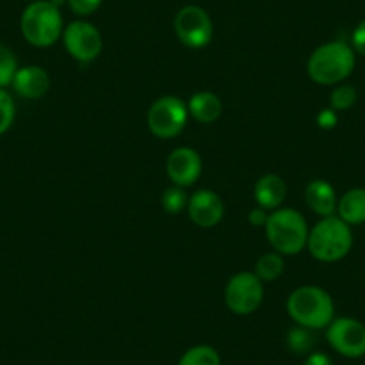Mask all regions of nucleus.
Wrapping results in <instances>:
<instances>
[{
    "label": "nucleus",
    "mask_w": 365,
    "mask_h": 365,
    "mask_svg": "<svg viewBox=\"0 0 365 365\" xmlns=\"http://www.w3.org/2000/svg\"><path fill=\"white\" fill-rule=\"evenodd\" d=\"M356 58L351 45L346 41H329L310 54L307 61V73L315 84L336 86L353 73Z\"/></svg>",
    "instance_id": "1"
},
{
    "label": "nucleus",
    "mask_w": 365,
    "mask_h": 365,
    "mask_svg": "<svg viewBox=\"0 0 365 365\" xmlns=\"http://www.w3.org/2000/svg\"><path fill=\"white\" fill-rule=\"evenodd\" d=\"M287 312L294 324L314 331L328 328L335 319V303L329 292L315 285H303L292 290L287 299Z\"/></svg>",
    "instance_id": "2"
},
{
    "label": "nucleus",
    "mask_w": 365,
    "mask_h": 365,
    "mask_svg": "<svg viewBox=\"0 0 365 365\" xmlns=\"http://www.w3.org/2000/svg\"><path fill=\"white\" fill-rule=\"evenodd\" d=\"M263 231L272 251L283 256H296L307 249L310 227L297 210L282 206L269 213Z\"/></svg>",
    "instance_id": "3"
},
{
    "label": "nucleus",
    "mask_w": 365,
    "mask_h": 365,
    "mask_svg": "<svg viewBox=\"0 0 365 365\" xmlns=\"http://www.w3.org/2000/svg\"><path fill=\"white\" fill-rule=\"evenodd\" d=\"M353 247V231L340 217L319 220L308 233L307 249L312 258L322 263H335L346 258Z\"/></svg>",
    "instance_id": "4"
},
{
    "label": "nucleus",
    "mask_w": 365,
    "mask_h": 365,
    "mask_svg": "<svg viewBox=\"0 0 365 365\" xmlns=\"http://www.w3.org/2000/svg\"><path fill=\"white\" fill-rule=\"evenodd\" d=\"M20 31L27 43L38 48L52 47L63 36V15L51 0H34L24 9Z\"/></svg>",
    "instance_id": "5"
},
{
    "label": "nucleus",
    "mask_w": 365,
    "mask_h": 365,
    "mask_svg": "<svg viewBox=\"0 0 365 365\" xmlns=\"http://www.w3.org/2000/svg\"><path fill=\"white\" fill-rule=\"evenodd\" d=\"M188 113L187 103L178 96H163L150 104L147 111V128L156 138H175L187 128Z\"/></svg>",
    "instance_id": "6"
},
{
    "label": "nucleus",
    "mask_w": 365,
    "mask_h": 365,
    "mask_svg": "<svg viewBox=\"0 0 365 365\" xmlns=\"http://www.w3.org/2000/svg\"><path fill=\"white\" fill-rule=\"evenodd\" d=\"M265 283L251 270H242L231 276L224 289V303L235 315H251L262 307Z\"/></svg>",
    "instance_id": "7"
},
{
    "label": "nucleus",
    "mask_w": 365,
    "mask_h": 365,
    "mask_svg": "<svg viewBox=\"0 0 365 365\" xmlns=\"http://www.w3.org/2000/svg\"><path fill=\"white\" fill-rule=\"evenodd\" d=\"M174 31L178 40L188 48H205L213 40L212 16L199 6H185L175 13Z\"/></svg>",
    "instance_id": "8"
},
{
    "label": "nucleus",
    "mask_w": 365,
    "mask_h": 365,
    "mask_svg": "<svg viewBox=\"0 0 365 365\" xmlns=\"http://www.w3.org/2000/svg\"><path fill=\"white\" fill-rule=\"evenodd\" d=\"M61 40L70 58L81 65L96 61L103 52V34L86 20H76L68 24L63 31Z\"/></svg>",
    "instance_id": "9"
},
{
    "label": "nucleus",
    "mask_w": 365,
    "mask_h": 365,
    "mask_svg": "<svg viewBox=\"0 0 365 365\" xmlns=\"http://www.w3.org/2000/svg\"><path fill=\"white\" fill-rule=\"evenodd\" d=\"M326 340L342 356L361 358L365 354V324L353 317L333 319L326 328Z\"/></svg>",
    "instance_id": "10"
},
{
    "label": "nucleus",
    "mask_w": 365,
    "mask_h": 365,
    "mask_svg": "<svg viewBox=\"0 0 365 365\" xmlns=\"http://www.w3.org/2000/svg\"><path fill=\"white\" fill-rule=\"evenodd\" d=\"M188 217L192 222L202 230H212L219 226L226 213L222 197L210 188H201L188 197Z\"/></svg>",
    "instance_id": "11"
},
{
    "label": "nucleus",
    "mask_w": 365,
    "mask_h": 365,
    "mask_svg": "<svg viewBox=\"0 0 365 365\" xmlns=\"http://www.w3.org/2000/svg\"><path fill=\"white\" fill-rule=\"evenodd\" d=\"M202 174V160L192 147H178L167 158V175L172 185L181 188L192 187Z\"/></svg>",
    "instance_id": "12"
},
{
    "label": "nucleus",
    "mask_w": 365,
    "mask_h": 365,
    "mask_svg": "<svg viewBox=\"0 0 365 365\" xmlns=\"http://www.w3.org/2000/svg\"><path fill=\"white\" fill-rule=\"evenodd\" d=\"M11 86L22 99L38 101L45 97V93L51 88V76H48L47 70L38 65L22 66L16 72Z\"/></svg>",
    "instance_id": "13"
},
{
    "label": "nucleus",
    "mask_w": 365,
    "mask_h": 365,
    "mask_svg": "<svg viewBox=\"0 0 365 365\" xmlns=\"http://www.w3.org/2000/svg\"><path fill=\"white\" fill-rule=\"evenodd\" d=\"M304 201H307L308 208L321 219L335 215L336 205H339L335 188L326 179H312L308 182L304 188Z\"/></svg>",
    "instance_id": "14"
},
{
    "label": "nucleus",
    "mask_w": 365,
    "mask_h": 365,
    "mask_svg": "<svg viewBox=\"0 0 365 365\" xmlns=\"http://www.w3.org/2000/svg\"><path fill=\"white\" fill-rule=\"evenodd\" d=\"M255 201L267 212L282 208L287 199V182L278 174H265L255 182Z\"/></svg>",
    "instance_id": "15"
},
{
    "label": "nucleus",
    "mask_w": 365,
    "mask_h": 365,
    "mask_svg": "<svg viewBox=\"0 0 365 365\" xmlns=\"http://www.w3.org/2000/svg\"><path fill=\"white\" fill-rule=\"evenodd\" d=\"M188 113L194 120H197L199 124H213L215 120H219L220 115H222L224 104L220 101V97L213 91H197L190 97V101L187 103Z\"/></svg>",
    "instance_id": "16"
},
{
    "label": "nucleus",
    "mask_w": 365,
    "mask_h": 365,
    "mask_svg": "<svg viewBox=\"0 0 365 365\" xmlns=\"http://www.w3.org/2000/svg\"><path fill=\"white\" fill-rule=\"evenodd\" d=\"M336 217L349 226L365 222V188H351L336 205Z\"/></svg>",
    "instance_id": "17"
},
{
    "label": "nucleus",
    "mask_w": 365,
    "mask_h": 365,
    "mask_svg": "<svg viewBox=\"0 0 365 365\" xmlns=\"http://www.w3.org/2000/svg\"><path fill=\"white\" fill-rule=\"evenodd\" d=\"M252 272L262 279L263 283L276 282V279L285 272V256L279 255L276 251L263 252L255 263V270Z\"/></svg>",
    "instance_id": "18"
},
{
    "label": "nucleus",
    "mask_w": 365,
    "mask_h": 365,
    "mask_svg": "<svg viewBox=\"0 0 365 365\" xmlns=\"http://www.w3.org/2000/svg\"><path fill=\"white\" fill-rule=\"evenodd\" d=\"M315 342V331L304 326H292L287 333V347L292 351L294 354H310L314 351Z\"/></svg>",
    "instance_id": "19"
},
{
    "label": "nucleus",
    "mask_w": 365,
    "mask_h": 365,
    "mask_svg": "<svg viewBox=\"0 0 365 365\" xmlns=\"http://www.w3.org/2000/svg\"><path fill=\"white\" fill-rule=\"evenodd\" d=\"M220 354L208 344H199L182 353L178 365H220Z\"/></svg>",
    "instance_id": "20"
},
{
    "label": "nucleus",
    "mask_w": 365,
    "mask_h": 365,
    "mask_svg": "<svg viewBox=\"0 0 365 365\" xmlns=\"http://www.w3.org/2000/svg\"><path fill=\"white\" fill-rule=\"evenodd\" d=\"M188 206V195L185 192V188L181 187H168L167 190L161 194V208L168 215H179L181 212H185Z\"/></svg>",
    "instance_id": "21"
},
{
    "label": "nucleus",
    "mask_w": 365,
    "mask_h": 365,
    "mask_svg": "<svg viewBox=\"0 0 365 365\" xmlns=\"http://www.w3.org/2000/svg\"><path fill=\"white\" fill-rule=\"evenodd\" d=\"M356 99V88L351 86V84H336V86L333 88L331 96H329V108L335 110L336 113L347 111L354 106Z\"/></svg>",
    "instance_id": "22"
},
{
    "label": "nucleus",
    "mask_w": 365,
    "mask_h": 365,
    "mask_svg": "<svg viewBox=\"0 0 365 365\" xmlns=\"http://www.w3.org/2000/svg\"><path fill=\"white\" fill-rule=\"evenodd\" d=\"M16 72H19V63L13 51L6 45H0V88L2 90L11 86Z\"/></svg>",
    "instance_id": "23"
},
{
    "label": "nucleus",
    "mask_w": 365,
    "mask_h": 365,
    "mask_svg": "<svg viewBox=\"0 0 365 365\" xmlns=\"http://www.w3.org/2000/svg\"><path fill=\"white\" fill-rule=\"evenodd\" d=\"M15 101H13V97L9 96L8 91L0 88V135L9 131V128L15 122Z\"/></svg>",
    "instance_id": "24"
},
{
    "label": "nucleus",
    "mask_w": 365,
    "mask_h": 365,
    "mask_svg": "<svg viewBox=\"0 0 365 365\" xmlns=\"http://www.w3.org/2000/svg\"><path fill=\"white\" fill-rule=\"evenodd\" d=\"M66 4L77 16H90L101 8L103 0H66Z\"/></svg>",
    "instance_id": "25"
},
{
    "label": "nucleus",
    "mask_w": 365,
    "mask_h": 365,
    "mask_svg": "<svg viewBox=\"0 0 365 365\" xmlns=\"http://www.w3.org/2000/svg\"><path fill=\"white\" fill-rule=\"evenodd\" d=\"M315 120H317V125L321 129L331 131V129H335L336 124H339V113H336L335 110H331V108H324V110L319 111Z\"/></svg>",
    "instance_id": "26"
},
{
    "label": "nucleus",
    "mask_w": 365,
    "mask_h": 365,
    "mask_svg": "<svg viewBox=\"0 0 365 365\" xmlns=\"http://www.w3.org/2000/svg\"><path fill=\"white\" fill-rule=\"evenodd\" d=\"M351 47L356 54L365 56V20H361L356 27H354L353 34H351Z\"/></svg>",
    "instance_id": "27"
},
{
    "label": "nucleus",
    "mask_w": 365,
    "mask_h": 365,
    "mask_svg": "<svg viewBox=\"0 0 365 365\" xmlns=\"http://www.w3.org/2000/svg\"><path fill=\"white\" fill-rule=\"evenodd\" d=\"M269 213L270 212H267V210L256 206V208H252L251 212L247 213V222L251 224L252 227H265L267 220H269Z\"/></svg>",
    "instance_id": "28"
},
{
    "label": "nucleus",
    "mask_w": 365,
    "mask_h": 365,
    "mask_svg": "<svg viewBox=\"0 0 365 365\" xmlns=\"http://www.w3.org/2000/svg\"><path fill=\"white\" fill-rule=\"evenodd\" d=\"M304 365H333V360L326 353H321V351H312L310 354H307Z\"/></svg>",
    "instance_id": "29"
}]
</instances>
